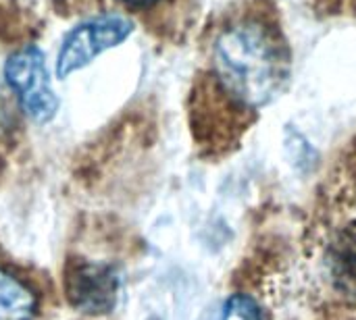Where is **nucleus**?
<instances>
[{
  "label": "nucleus",
  "mask_w": 356,
  "mask_h": 320,
  "mask_svg": "<svg viewBox=\"0 0 356 320\" xmlns=\"http://www.w3.org/2000/svg\"><path fill=\"white\" fill-rule=\"evenodd\" d=\"M330 279L338 294L356 302V235H340L327 250Z\"/></svg>",
  "instance_id": "5"
},
{
  "label": "nucleus",
  "mask_w": 356,
  "mask_h": 320,
  "mask_svg": "<svg viewBox=\"0 0 356 320\" xmlns=\"http://www.w3.org/2000/svg\"><path fill=\"white\" fill-rule=\"evenodd\" d=\"M4 79L29 119L46 123L56 115L58 98L50 85L46 56L38 46L17 50L4 65Z\"/></svg>",
  "instance_id": "2"
},
{
  "label": "nucleus",
  "mask_w": 356,
  "mask_h": 320,
  "mask_svg": "<svg viewBox=\"0 0 356 320\" xmlns=\"http://www.w3.org/2000/svg\"><path fill=\"white\" fill-rule=\"evenodd\" d=\"M63 287L71 306L96 317L115 308L121 277L113 264L71 260L65 269Z\"/></svg>",
  "instance_id": "4"
},
{
  "label": "nucleus",
  "mask_w": 356,
  "mask_h": 320,
  "mask_svg": "<svg viewBox=\"0 0 356 320\" xmlns=\"http://www.w3.org/2000/svg\"><path fill=\"white\" fill-rule=\"evenodd\" d=\"M38 298L13 273L0 269V320H33Z\"/></svg>",
  "instance_id": "6"
},
{
  "label": "nucleus",
  "mask_w": 356,
  "mask_h": 320,
  "mask_svg": "<svg viewBox=\"0 0 356 320\" xmlns=\"http://www.w3.org/2000/svg\"><path fill=\"white\" fill-rule=\"evenodd\" d=\"M134 31V23L121 15H100L73 27L60 46L56 58V75L69 77L77 69L90 65L104 50L125 42Z\"/></svg>",
  "instance_id": "3"
},
{
  "label": "nucleus",
  "mask_w": 356,
  "mask_h": 320,
  "mask_svg": "<svg viewBox=\"0 0 356 320\" xmlns=\"http://www.w3.org/2000/svg\"><path fill=\"white\" fill-rule=\"evenodd\" d=\"M121 2L125 6H129V8H148V6H154L161 0H121Z\"/></svg>",
  "instance_id": "8"
},
{
  "label": "nucleus",
  "mask_w": 356,
  "mask_h": 320,
  "mask_svg": "<svg viewBox=\"0 0 356 320\" xmlns=\"http://www.w3.org/2000/svg\"><path fill=\"white\" fill-rule=\"evenodd\" d=\"M217 320H267L263 308L248 294H234L221 306Z\"/></svg>",
  "instance_id": "7"
},
{
  "label": "nucleus",
  "mask_w": 356,
  "mask_h": 320,
  "mask_svg": "<svg viewBox=\"0 0 356 320\" xmlns=\"http://www.w3.org/2000/svg\"><path fill=\"white\" fill-rule=\"evenodd\" d=\"M213 71L232 100L248 110H259L286 90L290 52L273 27L257 19H244L217 35Z\"/></svg>",
  "instance_id": "1"
}]
</instances>
